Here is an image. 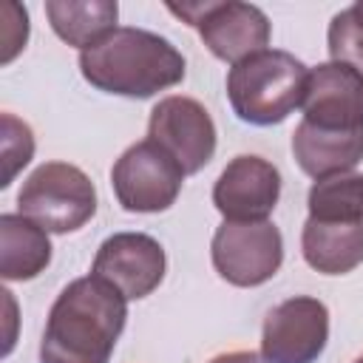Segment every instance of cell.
I'll use <instances>...</instances> for the list:
<instances>
[{
  "label": "cell",
  "instance_id": "cell-3",
  "mask_svg": "<svg viewBox=\"0 0 363 363\" xmlns=\"http://www.w3.org/2000/svg\"><path fill=\"white\" fill-rule=\"evenodd\" d=\"M309 68L289 51L264 48L227 74V99L241 122L269 128L303 105Z\"/></svg>",
  "mask_w": 363,
  "mask_h": 363
},
{
  "label": "cell",
  "instance_id": "cell-20",
  "mask_svg": "<svg viewBox=\"0 0 363 363\" xmlns=\"http://www.w3.org/2000/svg\"><path fill=\"white\" fill-rule=\"evenodd\" d=\"M11 11H14V20L3 23V62H11L17 51L26 48V40H28V11L17 3H11Z\"/></svg>",
  "mask_w": 363,
  "mask_h": 363
},
{
  "label": "cell",
  "instance_id": "cell-11",
  "mask_svg": "<svg viewBox=\"0 0 363 363\" xmlns=\"http://www.w3.org/2000/svg\"><path fill=\"white\" fill-rule=\"evenodd\" d=\"M281 199V173L272 162L241 153L213 184V204L224 221H267Z\"/></svg>",
  "mask_w": 363,
  "mask_h": 363
},
{
  "label": "cell",
  "instance_id": "cell-12",
  "mask_svg": "<svg viewBox=\"0 0 363 363\" xmlns=\"http://www.w3.org/2000/svg\"><path fill=\"white\" fill-rule=\"evenodd\" d=\"M303 122L326 130H363V71L346 62L309 68Z\"/></svg>",
  "mask_w": 363,
  "mask_h": 363
},
{
  "label": "cell",
  "instance_id": "cell-21",
  "mask_svg": "<svg viewBox=\"0 0 363 363\" xmlns=\"http://www.w3.org/2000/svg\"><path fill=\"white\" fill-rule=\"evenodd\" d=\"M210 363H267V360L261 354H255V352H227V354L213 357Z\"/></svg>",
  "mask_w": 363,
  "mask_h": 363
},
{
  "label": "cell",
  "instance_id": "cell-18",
  "mask_svg": "<svg viewBox=\"0 0 363 363\" xmlns=\"http://www.w3.org/2000/svg\"><path fill=\"white\" fill-rule=\"evenodd\" d=\"M326 45L332 62H346L363 71V23L354 17L352 6L337 11L326 31Z\"/></svg>",
  "mask_w": 363,
  "mask_h": 363
},
{
  "label": "cell",
  "instance_id": "cell-17",
  "mask_svg": "<svg viewBox=\"0 0 363 363\" xmlns=\"http://www.w3.org/2000/svg\"><path fill=\"white\" fill-rule=\"evenodd\" d=\"M309 218L363 221V173H337L318 179L306 199Z\"/></svg>",
  "mask_w": 363,
  "mask_h": 363
},
{
  "label": "cell",
  "instance_id": "cell-16",
  "mask_svg": "<svg viewBox=\"0 0 363 363\" xmlns=\"http://www.w3.org/2000/svg\"><path fill=\"white\" fill-rule=\"evenodd\" d=\"M45 14L54 34L79 51L96 45L119 28V6L113 0H48Z\"/></svg>",
  "mask_w": 363,
  "mask_h": 363
},
{
  "label": "cell",
  "instance_id": "cell-15",
  "mask_svg": "<svg viewBox=\"0 0 363 363\" xmlns=\"http://www.w3.org/2000/svg\"><path fill=\"white\" fill-rule=\"evenodd\" d=\"M51 264L48 233L20 213L0 216V275L6 281H31Z\"/></svg>",
  "mask_w": 363,
  "mask_h": 363
},
{
  "label": "cell",
  "instance_id": "cell-1",
  "mask_svg": "<svg viewBox=\"0 0 363 363\" xmlns=\"http://www.w3.org/2000/svg\"><path fill=\"white\" fill-rule=\"evenodd\" d=\"M128 320V298L96 275L71 281L54 301L40 363H108Z\"/></svg>",
  "mask_w": 363,
  "mask_h": 363
},
{
  "label": "cell",
  "instance_id": "cell-9",
  "mask_svg": "<svg viewBox=\"0 0 363 363\" xmlns=\"http://www.w3.org/2000/svg\"><path fill=\"white\" fill-rule=\"evenodd\" d=\"M147 139L164 147L182 164L184 176H193L216 153V122L199 99L164 96L150 111Z\"/></svg>",
  "mask_w": 363,
  "mask_h": 363
},
{
  "label": "cell",
  "instance_id": "cell-19",
  "mask_svg": "<svg viewBox=\"0 0 363 363\" xmlns=\"http://www.w3.org/2000/svg\"><path fill=\"white\" fill-rule=\"evenodd\" d=\"M0 122H3L0 150H3V164H6L0 184L9 187L11 179L17 176V170H23V167L31 162V156H34V133H31V128H28L23 119H17L14 113H3Z\"/></svg>",
  "mask_w": 363,
  "mask_h": 363
},
{
  "label": "cell",
  "instance_id": "cell-10",
  "mask_svg": "<svg viewBox=\"0 0 363 363\" xmlns=\"http://www.w3.org/2000/svg\"><path fill=\"white\" fill-rule=\"evenodd\" d=\"M167 258L162 244L147 233H113L94 258L91 275L119 289L128 301L147 298L164 278Z\"/></svg>",
  "mask_w": 363,
  "mask_h": 363
},
{
  "label": "cell",
  "instance_id": "cell-22",
  "mask_svg": "<svg viewBox=\"0 0 363 363\" xmlns=\"http://www.w3.org/2000/svg\"><path fill=\"white\" fill-rule=\"evenodd\" d=\"M352 11H354V17L363 23V0H357V3H352Z\"/></svg>",
  "mask_w": 363,
  "mask_h": 363
},
{
  "label": "cell",
  "instance_id": "cell-14",
  "mask_svg": "<svg viewBox=\"0 0 363 363\" xmlns=\"http://www.w3.org/2000/svg\"><path fill=\"white\" fill-rule=\"evenodd\" d=\"M303 261L323 275H346L363 264V221L306 218L301 233Z\"/></svg>",
  "mask_w": 363,
  "mask_h": 363
},
{
  "label": "cell",
  "instance_id": "cell-7",
  "mask_svg": "<svg viewBox=\"0 0 363 363\" xmlns=\"http://www.w3.org/2000/svg\"><path fill=\"white\" fill-rule=\"evenodd\" d=\"M216 272L233 286L267 284L284 261V238L272 221H224L210 244Z\"/></svg>",
  "mask_w": 363,
  "mask_h": 363
},
{
  "label": "cell",
  "instance_id": "cell-2",
  "mask_svg": "<svg viewBox=\"0 0 363 363\" xmlns=\"http://www.w3.org/2000/svg\"><path fill=\"white\" fill-rule=\"evenodd\" d=\"M79 71L96 91L147 99L184 79V57L170 40L147 28L119 26L79 51Z\"/></svg>",
  "mask_w": 363,
  "mask_h": 363
},
{
  "label": "cell",
  "instance_id": "cell-13",
  "mask_svg": "<svg viewBox=\"0 0 363 363\" xmlns=\"http://www.w3.org/2000/svg\"><path fill=\"white\" fill-rule=\"evenodd\" d=\"M292 156L315 182L352 173L363 159V130H326L301 119L292 133Z\"/></svg>",
  "mask_w": 363,
  "mask_h": 363
},
{
  "label": "cell",
  "instance_id": "cell-23",
  "mask_svg": "<svg viewBox=\"0 0 363 363\" xmlns=\"http://www.w3.org/2000/svg\"><path fill=\"white\" fill-rule=\"evenodd\" d=\"M352 363H363V354H360V357H357V360H352Z\"/></svg>",
  "mask_w": 363,
  "mask_h": 363
},
{
  "label": "cell",
  "instance_id": "cell-8",
  "mask_svg": "<svg viewBox=\"0 0 363 363\" xmlns=\"http://www.w3.org/2000/svg\"><path fill=\"white\" fill-rule=\"evenodd\" d=\"M329 340V309L312 295H295L272 306L261 329L267 363H315Z\"/></svg>",
  "mask_w": 363,
  "mask_h": 363
},
{
  "label": "cell",
  "instance_id": "cell-6",
  "mask_svg": "<svg viewBox=\"0 0 363 363\" xmlns=\"http://www.w3.org/2000/svg\"><path fill=\"white\" fill-rule=\"evenodd\" d=\"M182 182V164L153 139L130 145L111 170L113 196L128 213H162L173 207Z\"/></svg>",
  "mask_w": 363,
  "mask_h": 363
},
{
  "label": "cell",
  "instance_id": "cell-4",
  "mask_svg": "<svg viewBox=\"0 0 363 363\" xmlns=\"http://www.w3.org/2000/svg\"><path fill=\"white\" fill-rule=\"evenodd\" d=\"M17 207L45 233H74L94 218L96 187L77 164L45 162L23 182Z\"/></svg>",
  "mask_w": 363,
  "mask_h": 363
},
{
  "label": "cell",
  "instance_id": "cell-5",
  "mask_svg": "<svg viewBox=\"0 0 363 363\" xmlns=\"http://www.w3.org/2000/svg\"><path fill=\"white\" fill-rule=\"evenodd\" d=\"M167 9L193 26L213 57L241 62L267 48L272 26L267 14L241 0H204V3H167Z\"/></svg>",
  "mask_w": 363,
  "mask_h": 363
}]
</instances>
